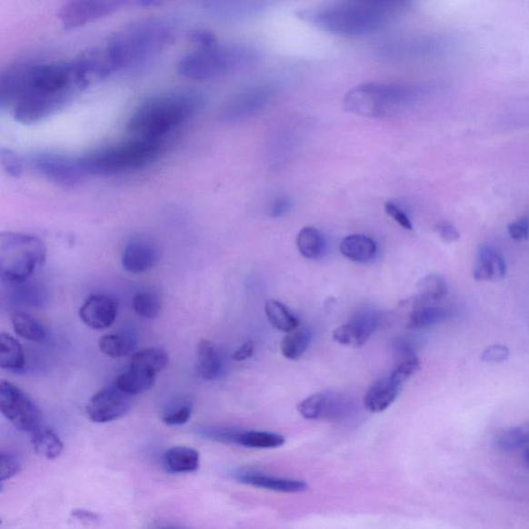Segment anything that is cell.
Here are the masks:
<instances>
[{
  "mask_svg": "<svg viewBox=\"0 0 529 529\" xmlns=\"http://www.w3.org/2000/svg\"><path fill=\"white\" fill-rule=\"evenodd\" d=\"M297 247L300 254L306 259L320 260L326 254L327 245L319 230L313 226H306L298 234Z\"/></svg>",
  "mask_w": 529,
  "mask_h": 529,
  "instance_id": "f546056e",
  "label": "cell"
},
{
  "mask_svg": "<svg viewBox=\"0 0 529 529\" xmlns=\"http://www.w3.org/2000/svg\"><path fill=\"white\" fill-rule=\"evenodd\" d=\"M193 405L190 403L178 404L163 414V422L169 426H181L191 420Z\"/></svg>",
  "mask_w": 529,
  "mask_h": 529,
  "instance_id": "ab89813d",
  "label": "cell"
},
{
  "mask_svg": "<svg viewBox=\"0 0 529 529\" xmlns=\"http://www.w3.org/2000/svg\"><path fill=\"white\" fill-rule=\"evenodd\" d=\"M384 210L387 215L394 219V221L402 225L405 230H413V224L409 216L406 215L403 209H400L394 203L387 202L384 205Z\"/></svg>",
  "mask_w": 529,
  "mask_h": 529,
  "instance_id": "ee69618b",
  "label": "cell"
},
{
  "mask_svg": "<svg viewBox=\"0 0 529 529\" xmlns=\"http://www.w3.org/2000/svg\"><path fill=\"white\" fill-rule=\"evenodd\" d=\"M73 516L81 521H96L98 518H100L98 515H96L95 513L82 510L75 511L73 513Z\"/></svg>",
  "mask_w": 529,
  "mask_h": 529,
  "instance_id": "f907efd6",
  "label": "cell"
},
{
  "mask_svg": "<svg viewBox=\"0 0 529 529\" xmlns=\"http://www.w3.org/2000/svg\"><path fill=\"white\" fill-rule=\"evenodd\" d=\"M132 404V397L115 385L95 393L87 404L86 413L90 420L102 424L125 417Z\"/></svg>",
  "mask_w": 529,
  "mask_h": 529,
  "instance_id": "7c38bea8",
  "label": "cell"
},
{
  "mask_svg": "<svg viewBox=\"0 0 529 529\" xmlns=\"http://www.w3.org/2000/svg\"><path fill=\"white\" fill-rule=\"evenodd\" d=\"M420 360L410 347H404L394 369L390 375L391 379L402 387L420 369Z\"/></svg>",
  "mask_w": 529,
  "mask_h": 529,
  "instance_id": "8d00e7d4",
  "label": "cell"
},
{
  "mask_svg": "<svg viewBox=\"0 0 529 529\" xmlns=\"http://www.w3.org/2000/svg\"><path fill=\"white\" fill-rule=\"evenodd\" d=\"M249 58L247 52L239 48L223 47L196 48L181 57L177 71L191 80H208L236 69Z\"/></svg>",
  "mask_w": 529,
  "mask_h": 529,
  "instance_id": "ba28073f",
  "label": "cell"
},
{
  "mask_svg": "<svg viewBox=\"0 0 529 529\" xmlns=\"http://www.w3.org/2000/svg\"><path fill=\"white\" fill-rule=\"evenodd\" d=\"M418 298L426 302L442 300L448 294L449 286L445 279L438 274H430L418 284Z\"/></svg>",
  "mask_w": 529,
  "mask_h": 529,
  "instance_id": "74e56055",
  "label": "cell"
},
{
  "mask_svg": "<svg viewBox=\"0 0 529 529\" xmlns=\"http://www.w3.org/2000/svg\"><path fill=\"white\" fill-rule=\"evenodd\" d=\"M264 312L272 326L283 332H291L297 329L299 321L296 316L289 312L282 302L270 299L264 305Z\"/></svg>",
  "mask_w": 529,
  "mask_h": 529,
  "instance_id": "e575fe53",
  "label": "cell"
},
{
  "mask_svg": "<svg viewBox=\"0 0 529 529\" xmlns=\"http://www.w3.org/2000/svg\"><path fill=\"white\" fill-rule=\"evenodd\" d=\"M285 443V438L277 434L267 432H238L234 444L242 445V447L254 449H275L282 447Z\"/></svg>",
  "mask_w": 529,
  "mask_h": 529,
  "instance_id": "d6a6232c",
  "label": "cell"
},
{
  "mask_svg": "<svg viewBox=\"0 0 529 529\" xmlns=\"http://www.w3.org/2000/svg\"><path fill=\"white\" fill-rule=\"evenodd\" d=\"M22 470L20 459L11 453L2 452L0 454V480L2 482L10 480L18 474Z\"/></svg>",
  "mask_w": 529,
  "mask_h": 529,
  "instance_id": "b9f144b4",
  "label": "cell"
},
{
  "mask_svg": "<svg viewBox=\"0 0 529 529\" xmlns=\"http://www.w3.org/2000/svg\"><path fill=\"white\" fill-rule=\"evenodd\" d=\"M124 2L107 0H74L66 3L58 12V18L65 29L78 28L94 20L116 12Z\"/></svg>",
  "mask_w": 529,
  "mask_h": 529,
  "instance_id": "8fae6325",
  "label": "cell"
},
{
  "mask_svg": "<svg viewBox=\"0 0 529 529\" xmlns=\"http://www.w3.org/2000/svg\"><path fill=\"white\" fill-rule=\"evenodd\" d=\"M25 365L24 347L17 339L9 334L0 336V367L18 372Z\"/></svg>",
  "mask_w": 529,
  "mask_h": 529,
  "instance_id": "f1b7e54d",
  "label": "cell"
},
{
  "mask_svg": "<svg viewBox=\"0 0 529 529\" xmlns=\"http://www.w3.org/2000/svg\"><path fill=\"white\" fill-rule=\"evenodd\" d=\"M506 264L495 248L482 245L474 269V277L479 282H498L505 276Z\"/></svg>",
  "mask_w": 529,
  "mask_h": 529,
  "instance_id": "d6986e66",
  "label": "cell"
},
{
  "mask_svg": "<svg viewBox=\"0 0 529 529\" xmlns=\"http://www.w3.org/2000/svg\"><path fill=\"white\" fill-rule=\"evenodd\" d=\"M9 285L10 297L15 304L42 307L47 301V293L40 284L26 282Z\"/></svg>",
  "mask_w": 529,
  "mask_h": 529,
  "instance_id": "4316f807",
  "label": "cell"
},
{
  "mask_svg": "<svg viewBox=\"0 0 529 529\" xmlns=\"http://www.w3.org/2000/svg\"><path fill=\"white\" fill-rule=\"evenodd\" d=\"M169 356L161 347H150L132 354L130 368L141 370L153 375L168 367Z\"/></svg>",
  "mask_w": 529,
  "mask_h": 529,
  "instance_id": "d4e9b609",
  "label": "cell"
},
{
  "mask_svg": "<svg viewBox=\"0 0 529 529\" xmlns=\"http://www.w3.org/2000/svg\"><path fill=\"white\" fill-rule=\"evenodd\" d=\"M173 37V27L168 21L147 18L133 22L115 34L105 44V49L115 71L128 69L145 64L168 46Z\"/></svg>",
  "mask_w": 529,
  "mask_h": 529,
  "instance_id": "3957f363",
  "label": "cell"
},
{
  "mask_svg": "<svg viewBox=\"0 0 529 529\" xmlns=\"http://www.w3.org/2000/svg\"><path fill=\"white\" fill-rule=\"evenodd\" d=\"M158 529H190V528L181 527V526H167V527H163V528H158Z\"/></svg>",
  "mask_w": 529,
  "mask_h": 529,
  "instance_id": "f5cc1de1",
  "label": "cell"
},
{
  "mask_svg": "<svg viewBox=\"0 0 529 529\" xmlns=\"http://www.w3.org/2000/svg\"><path fill=\"white\" fill-rule=\"evenodd\" d=\"M292 207V203L289 199L281 198L274 202V205H272L271 209V216L279 217L283 216Z\"/></svg>",
  "mask_w": 529,
  "mask_h": 529,
  "instance_id": "681fc988",
  "label": "cell"
},
{
  "mask_svg": "<svg viewBox=\"0 0 529 529\" xmlns=\"http://www.w3.org/2000/svg\"><path fill=\"white\" fill-rule=\"evenodd\" d=\"M88 86L77 65L18 63L0 75V108L19 123L33 125L55 115Z\"/></svg>",
  "mask_w": 529,
  "mask_h": 529,
  "instance_id": "6da1fadb",
  "label": "cell"
},
{
  "mask_svg": "<svg viewBox=\"0 0 529 529\" xmlns=\"http://www.w3.org/2000/svg\"><path fill=\"white\" fill-rule=\"evenodd\" d=\"M509 235L516 241H524L529 237V222L526 217L519 218L508 226Z\"/></svg>",
  "mask_w": 529,
  "mask_h": 529,
  "instance_id": "f6af8a7d",
  "label": "cell"
},
{
  "mask_svg": "<svg viewBox=\"0 0 529 529\" xmlns=\"http://www.w3.org/2000/svg\"><path fill=\"white\" fill-rule=\"evenodd\" d=\"M524 460L525 463L529 465V447L524 451Z\"/></svg>",
  "mask_w": 529,
  "mask_h": 529,
  "instance_id": "816d5d0a",
  "label": "cell"
},
{
  "mask_svg": "<svg viewBox=\"0 0 529 529\" xmlns=\"http://www.w3.org/2000/svg\"><path fill=\"white\" fill-rule=\"evenodd\" d=\"M47 260V247L27 234L6 232L0 236V276L5 284L28 281Z\"/></svg>",
  "mask_w": 529,
  "mask_h": 529,
  "instance_id": "52a82bcc",
  "label": "cell"
},
{
  "mask_svg": "<svg viewBox=\"0 0 529 529\" xmlns=\"http://www.w3.org/2000/svg\"><path fill=\"white\" fill-rule=\"evenodd\" d=\"M119 302L107 294H92L80 307L79 315L89 328L104 330L115 323Z\"/></svg>",
  "mask_w": 529,
  "mask_h": 529,
  "instance_id": "5bb4252c",
  "label": "cell"
},
{
  "mask_svg": "<svg viewBox=\"0 0 529 529\" xmlns=\"http://www.w3.org/2000/svg\"><path fill=\"white\" fill-rule=\"evenodd\" d=\"M191 39L198 48H211L218 45L215 35L207 30H195L192 33Z\"/></svg>",
  "mask_w": 529,
  "mask_h": 529,
  "instance_id": "7dc6e473",
  "label": "cell"
},
{
  "mask_svg": "<svg viewBox=\"0 0 529 529\" xmlns=\"http://www.w3.org/2000/svg\"><path fill=\"white\" fill-rule=\"evenodd\" d=\"M380 320L381 317L376 313H359L349 323L334 332V339L339 344L360 347L374 334Z\"/></svg>",
  "mask_w": 529,
  "mask_h": 529,
  "instance_id": "2e32d148",
  "label": "cell"
},
{
  "mask_svg": "<svg viewBox=\"0 0 529 529\" xmlns=\"http://www.w3.org/2000/svg\"><path fill=\"white\" fill-rule=\"evenodd\" d=\"M138 340L130 334H113L105 335L98 342L101 352L113 359H119L134 354L137 349Z\"/></svg>",
  "mask_w": 529,
  "mask_h": 529,
  "instance_id": "484cf974",
  "label": "cell"
},
{
  "mask_svg": "<svg viewBox=\"0 0 529 529\" xmlns=\"http://www.w3.org/2000/svg\"><path fill=\"white\" fill-rule=\"evenodd\" d=\"M312 334L308 329H300L286 335L282 342L281 351L283 356L289 360H298L311 345Z\"/></svg>",
  "mask_w": 529,
  "mask_h": 529,
  "instance_id": "d590c367",
  "label": "cell"
},
{
  "mask_svg": "<svg viewBox=\"0 0 529 529\" xmlns=\"http://www.w3.org/2000/svg\"><path fill=\"white\" fill-rule=\"evenodd\" d=\"M448 316V309L434 305V302H426L415 297L406 328L424 329L432 327L447 320Z\"/></svg>",
  "mask_w": 529,
  "mask_h": 529,
  "instance_id": "ffe728a7",
  "label": "cell"
},
{
  "mask_svg": "<svg viewBox=\"0 0 529 529\" xmlns=\"http://www.w3.org/2000/svg\"><path fill=\"white\" fill-rule=\"evenodd\" d=\"M510 350L508 347L501 344L491 345L483 352L481 360L486 363H501L508 360Z\"/></svg>",
  "mask_w": 529,
  "mask_h": 529,
  "instance_id": "7bdbcfd3",
  "label": "cell"
},
{
  "mask_svg": "<svg viewBox=\"0 0 529 529\" xmlns=\"http://www.w3.org/2000/svg\"><path fill=\"white\" fill-rule=\"evenodd\" d=\"M297 410L307 420L337 421L346 414V404L342 396L320 393L301 402Z\"/></svg>",
  "mask_w": 529,
  "mask_h": 529,
  "instance_id": "9a60e30c",
  "label": "cell"
},
{
  "mask_svg": "<svg viewBox=\"0 0 529 529\" xmlns=\"http://www.w3.org/2000/svg\"><path fill=\"white\" fill-rule=\"evenodd\" d=\"M164 464L170 473H193L200 467V454L193 448L179 445L165 452Z\"/></svg>",
  "mask_w": 529,
  "mask_h": 529,
  "instance_id": "603a6c76",
  "label": "cell"
},
{
  "mask_svg": "<svg viewBox=\"0 0 529 529\" xmlns=\"http://www.w3.org/2000/svg\"><path fill=\"white\" fill-rule=\"evenodd\" d=\"M236 479L249 486L282 494H300L308 489L304 481L276 477V475L251 470V468L238 471Z\"/></svg>",
  "mask_w": 529,
  "mask_h": 529,
  "instance_id": "e0dca14e",
  "label": "cell"
},
{
  "mask_svg": "<svg viewBox=\"0 0 529 529\" xmlns=\"http://www.w3.org/2000/svg\"><path fill=\"white\" fill-rule=\"evenodd\" d=\"M0 163L4 171L11 177H19L24 173V160L11 149H0Z\"/></svg>",
  "mask_w": 529,
  "mask_h": 529,
  "instance_id": "60d3db41",
  "label": "cell"
},
{
  "mask_svg": "<svg viewBox=\"0 0 529 529\" xmlns=\"http://www.w3.org/2000/svg\"><path fill=\"white\" fill-rule=\"evenodd\" d=\"M0 411L20 432L33 434L43 427L40 407L26 393L7 381L0 384Z\"/></svg>",
  "mask_w": 529,
  "mask_h": 529,
  "instance_id": "9c48e42d",
  "label": "cell"
},
{
  "mask_svg": "<svg viewBox=\"0 0 529 529\" xmlns=\"http://www.w3.org/2000/svg\"><path fill=\"white\" fill-rule=\"evenodd\" d=\"M255 353V344L251 340L242 344L239 349L234 353L233 359L241 362L245 361L253 356Z\"/></svg>",
  "mask_w": 529,
  "mask_h": 529,
  "instance_id": "c3c4849f",
  "label": "cell"
},
{
  "mask_svg": "<svg viewBox=\"0 0 529 529\" xmlns=\"http://www.w3.org/2000/svg\"><path fill=\"white\" fill-rule=\"evenodd\" d=\"M495 448L503 452H516L529 447V421L504 430L494 438Z\"/></svg>",
  "mask_w": 529,
  "mask_h": 529,
  "instance_id": "1f68e13d",
  "label": "cell"
},
{
  "mask_svg": "<svg viewBox=\"0 0 529 529\" xmlns=\"http://www.w3.org/2000/svg\"><path fill=\"white\" fill-rule=\"evenodd\" d=\"M162 143L134 139L125 145L95 151L80 158L86 175L111 176L146 167L161 153Z\"/></svg>",
  "mask_w": 529,
  "mask_h": 529,
  "instance_id": "8992f818",
  "label": "cell"
},
{
  "mask_svg": "<svg viewBox=\"0 0 529 529\" xmlns=\"http://www.w3.org/2000/svg\"><path fill=\"white\" fill-rule=\"evenodd\" d=\"M424 93L420 86L397 83H364L354 87L344 98L346 111L362 117L381 118L397 115Z\"/></svg>",
  "mask_w": 529,
  "mask_h": 529,
  "instance_id": "5b68a950",
  "label": "cell"
},
{
  "mask_svg": "<svg viewBox=\"0 0 529 529\" xmlns=\"http://www.w3.org/2000/svg\"><path fill=\"white\" fill-rule=\"evenodd\" d=\"M32 435L33 447L41 457L56 459L64 452V443L51 429L41 427Z\"/></svg>",
  "mask_w": 529,
  "mask_h": 529,
  "instance_id": "4dcf8cb0",
  "label": "cell"
},
{
  "mask_svg": "<svg viewBox=\"0 0 529 529\" xmlns=\"http://www.w3.org/2000/svg\"><path fill=\"white\" fill-rule=\"evenodd\" d=\"M274 93V88L268 85L245 90L234 95L224 105L219 117L225 123H237V121L251 117L268 103Z\"/></svg>",
  "mask_w": 529,
  "mask_h": 529,
  "instance_id": "4fadbf2b",
  "label": "cell"
},
{
  "mask_svg": "<svg viewBox=\"0 0 529 529\" xmlns=\"http://www.w3.org/2000/svg\"><path fill=\"white\" fill-rule=\"evenodd\" d=\"M400 385L391 377L374 383L368 389L364 397L365 409L372 413H382L395 402L400 391Z\"/></svg>",
  "mask_w": 529,
  "mask_h": 529,
  "instance_id": "44dd1931",
  "label": "cell"
},
{
  "mask_svg": "<svg viewBox=\"0 0 529 529\" xmlns=\"http://www.w3.org/2000/svg\"><path fill=\"white\" fill-rule=\"evenodd\" d=\"M434 230L445 244H454L460 238L456 226L449 222L436 224Z\"/></svg>",
  "mask_w": 529,
  "mask_h": 529,
  "instance_id": "bcb514c9",
  "label": "cell"
},
{
  "mask_svg": "<svg viewBox=\"0 0 529 529\" xmlns=\"http://www.w3.org/2000/svg\"><path fill=\"white\" fill-rule=\"evenodd\" d=\"M133 307L142 319L155 320L162 311V300L154 293L143 292L134 297Z\"/></svg>",
  "mask_w": 529,
  "mask_h": 529,
  "instance_id": "f35d334b",
  "label": "cell"
},
{
  "mask_svg": "<svg viewBox=\"0 0 529 529\" xmlns=\"http://www.w3.org/2000/svg\"><path fill=\"white\" fill-rule=\"evenodd\" d=\"M199 101L185 93H170L149 98L128 120L127 131L135 139L161 142L190 118Z\"/></svg>",
  "mask_w": 529,
  "mask_h": 529,
  "instance_id": "277c9868",
  "label": "cell"
},
{
  "mask_svg": "<svg viewBox=\"0 0 529 529\" xmlns=\"http://www.w3.org/2000/svg\"><path fill=\"white\" fill-rule=\"evenodd\" d=\"M196 370L207 381H214L222 374L221 356L209 340L202 339L196 346Z\"/></svg>",
  "mask_w": 529,
  "mask_h": 529,
  "instance_id": "7402d4cb",
  "label": "cell"
},
{
  "mask_svg": "<svg viewBox=\"0 0 529 529\" xmlns=\"http://www.w3.org/2000/svg\"><path fill=\"white\" fill-rule=\"evenodd\" d=\"M32 168L52 183L73 187L86 178L80 158L55 153H41L30 158Z\"/></svg>",
  "mask_w": 529,
  "mask_h": 529,
  "instance_id": "30bf717a",
  "label": "cell"
},
{
  "mask_svg": "<svg viewBox=\"0 0 529 529\" xmlns=\"http://www.w3.org/2000/svg\"><path fill=\"white\" fill-rule=\"evenodd\" d=\"M403 3H338L301 12L299 17L317 28L343 36L373 34L388 25Z\"/></svg>",
  "mask_w": 529,
  "mask_h": 529,
  "instance_id": "7a4b0ae2",
  "label": "cell"
},
{
  "mask_svg": "<svg viewBox=\"0 0 529 529\" xmlns=\"http://www.w3.org/2000/svg\"><path fill=\"white\" fill-rule=\"evenodd\" d=\"M158 252L155 245L146 241L135 240L127 245L121 258L123 268L132 274H140L155 267Z\"/></svg>",
  "mask_w": 529,
  "mask_h": 529,
  "instance_id": "ac0fdd59",
  "label": "cell"
},
{
  "mask_svg": "<svg viewBox=\"0 0 529 529\" xmlns=\"http://www.w3.org/2000/svg\"><path fill=\"white\" fill-rule=\"evenodd\" d=\"M340 252L345 258L357 263H368L377 253L375 241L364 235L345 237L340 245Z\"/></svg>",
  "mask_w": 529,
  "mask_h": 529,
  "instance_id": "cb8c5ba5",
  "label": "cell"
},
{
  "mask_svg": "<svg viewBox=\"0 0 529 529\" xmlns=\"http://www.w3.org/2000/svg\"><path fill=\"white\" fill-rule=\"evenodd\" d=\"M156 376L130 368L118 375L115 387L128 396L140 395L154 387Z\"/></svg>",
  "mask_w": 529,
  "mask_h": 529,
  "instance_id": "83f0119b",
  "label": "cell"
},
{
  "mask_svg": "<svg viewBox=\"0 0 529 529\" xmlns=\"http://www.w3.org/2000/svg\"><path fill=\"white\" fill-rule=\"evenodd\" d=\"M12 324L15 334L28 340V342L40 343L46 338V329L39 321H36L35 317L26 313H14Z\"/></svg>",
  "mask_w": 529,
  "mask_h": 529,
  "instance_id": "836d02e7",
  "label": "cell"
}]
</instances>
